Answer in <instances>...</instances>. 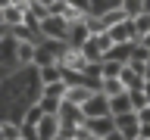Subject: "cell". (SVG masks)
<instances>
[{
  "mask_svg": "<svg viewBox=\"0 0 150 140\" xmlns=\"http://www.w3.org/2000/svg\"><path fill=\"white\" fill-rule=\"evenodd\" d=\"M81 115H84V121H91V118H106V115H112L110 97H106L103 90H94V97L81 106Z\"/></svg>",
  "mask_w": 150,
  "mask_h": 140,
  "instance_id": "1",
  "label": "cell"
},
{
  "mask_svg": "<svg viewBox=\"0 0 150 140\" xmlns=\"http://www.w3.org/2000/svg\"><path fill=\"white\" fill-rule=\"evenodd\" d=\"M106 34L112 37V44H138V28H134V19H125V22H119L116 28H110Z\"/></svg>",
  "mask_w": 150,
  "mask_h": 140,
  "instance_id": "2",
  "label": "cell"
},
{
  "mask_svg": "<svg viewBox=\"0 0 150 140\" xmlns=\"http://www.w3.org/2000/svg\"><path fill=\"white\" fill-rule=\"evenodd\" d=\"M38 140H56L63 137V121H59V115H44V121L35 128Z\"/></svg>",
  "mask_w": 150,
  "mask_h": 140,
  "instance_id": "3",
  "label": "cell"
},
{
  "mask_svg": "<svg viewBox=\"0 0 150 140\" xmlns=\"http://www.w3.org/2000/svg\"><path fill=\"white\" fill-rule=\"evenodd\" d=\"M116 131H119V134H125L128 140L141 137V118H138V112H125V115H116Z\"/></svg>",
  "mask_w": 150,
  "mask_h": 140,
  "instance_id": "4",
  "label": "cell"
},
{
  "mask_svg": "<svg viewBox=\"0 0 150 140\" xmlns=\"http://www.w3.org/2000/svg\"><path fill=\"white\" fill-rule=\"evenodd\" d=\"M38 31L47 37V41H53V37H66L69 34V25L63 22V16H47L41 25H38Z\"/></svg>",
  "mask_w": 150,
  "mask_h": 140,
  "instance_id": "5",
  "label": "cell"
},
{
  "mask_svg": "<svg viewBox=\"0 0 150 140\" xmlns=\"http://www.w3.org/2000/svg\"><path fill=\"white\" fill-rule=\"evenodd\" d=\"M91 97H94V90H91V87H88V84H69V93H66V103H69V106H78V109H81V106H84V103H88V100H91Z\"/></svg>",
  "mask_w": 150,
  "mask_h": 140,
  "instance_id": "6",
  "label": "cell"
},
{
  "mask_svg": "<svg viewBox=\"0 0 150 140\" xmlns=\"http://www.w3.org/2000/svg\"><path fill=\"white\" fill-rule=\"evenodd\" d=\"M38 78H41V87H47V84L66 81V72H63V65H59V62H53V65H44V69H38Z\"/></svg>",
  "mask_w": 150,
  "mask_h": 140,
  "instance_id": "7",
  "label": "cell"
},
{
  "mask_svg": "<svg viewBox=\"0 0 150 140\" xmlns=\"http://www.w3.org/2000/svg\"><path fill=\"white\" fill-rule=\"evenodd\" d=\"M66 93H69V84H66V81H56V84H47V87H41V100L66 103Z\"/></svg>",
  "mask_w": 150,
  "mask_h": 140,
  "instance_id": "8",
  "label": "cell"
},
{
  "mask_svg": "<svg viewBox=\"0 0 150 140\" xmlns=\"http://www.w3.org/2000/svg\"><path fill=\"white\" fill-rule=\"evenodd\" d=\"M88 131H91V134H97V137L112 134V131H116V115H106V118H91V121H88Z\"/></svg>",
  "mask_w": 150,
  "mask_h": 140,
  "instance_id": "9",
  "label": "cell"
},
{
  "mask_svg": "<svg viewBox=\"0 0 150 140\" xmlns=\"http://www.w3.org/2000/svg\"><path fill=\"white\" fill-rule=\"evenodd\" d=\"M100 90L112 100V97H122V93H128V87H125V81H122V78H103V81H100Z\"/></svg>",
  "mask_w": 150,
  "mask_h": 140,
  "instance_id": "10",
  "label": "cell"
},
{
  "mask_svg": "<svg viewBox=\"0 0 150 140\" xmlns=\"http://www.w3.org/2000/svg\"><path fill=\"white\" fill-rule=\"evenodd\" d=\"M25 137V128L22 125H16V121L3 118V125H0V140H22Z\"/></svg>",
  "mask_w": 150,
  "mask_h": 140,
  "instance_id": "11",
  "label": "cell"
},
{
  "mask_svg": "<svg viewBox=\"0 0 150 140\" xmlns=\"http://www.w3.org/2000/svg\"><path fill=\"white\" fill-rule=\"evenodd\" d=\"M112 115H125V112H134V103H131V93H122V97H112L110 100Z\"/></svg>",
  "mask_w": 150,
  "mask_h": 140,
  "instance_id": "12",
  "label": "cell"
},
{
  "mask_svg": "<svg viewBox=\"0 0 150 140\" xmlns=\"http://www.w3.org/2000/svg\"><path fill=\"white\" fill-rule=\"evenodd\" d=\"M35 53H38V44H25V41H19V47H16V59H19L22 65L35 62Z\"/></svg>",
  "mask_w": 150,
  "mask_h": 140,
  "instance_id": "13",
  "label": "cell"
},
{
  "mask_svg": "<svg viewBox=\"0 0 150 140\" xmlns=\"http://www.w3.org/2000/svg\"><path fill=\"white\" fill-rule=\"evenodd\" d=\"M122 69H125L122 62L103 59V62H100V81H103V78H122Z\"/></svg>",
  "mask_w": 150,
  "mask_h": 140,
  "instance_id": "14",
  "label": "cell"
},
{
  "mask_svg": "<svg viewBox=\"0 0 150 140\" xmlns=\"http://www.w3.org/2000/svg\"><path fill=\"white\" fill-rule=\"evenodd\" d=\"M119 6H122V13L128 19H138L144 13V0H119Z\"/></svg>",
  "mask_w": 150,
  "mask_h": 140,
  "instance_id": "15",
  "label": "cell"
},
{
  "mask_svg": "<svg viewBox=\"0 0 150 140\" xmlns=\"http://www.w3.org/2000/svg\"><path fill=\"white\" fill-rule=\"evenodd\" d=\"M100 16H103V25H106V31H110V28H116L119 22H125V19H128L125 13H122V6L110 9V13H100Z\"/></svg>",
  "mask_w": 150,
  "mask_h": 140,
  "instance_id": "16",
  "label": "cell"
},
{
  "mask_svg": "<svg viewBox=\"0 0 150 140\" xmlns=\"http://www.w3.org/2000/svg\"><path fill=\"white\" fill-rule=\"evenodd\" d=\"M44 115H47V112L41 109V106H31V109L25 112V125H22V128H31V131H35L38 125H41V121H44Z\"/></svg>",
  "mask_w": 150,
  "mask_h": 140,
  "instance_id": "17",
  "label": "cell"
},
{
  "mask_svg": "<svg viewBox=\"0 0 150 140\" xmlns=\"http://www.w3.org/2000/svg\"><path fill=\"white\" fill-rule=\"evenodd\" d=\"M134 28H138V37L150 34V13H141V16L134 19Z\"/></svg>",
  "mask_w": 150,
  "mask_h": 140,
  "instance_id": "18",
  "label": "cell"
},
{
  "mask_svg": "<svg viewBox=\"0 0 150 140\" xmlns=\"http://www.w3.org/2000/svg\"><path fill=\"white\" fill-rule=\"evenodd\" d=\"M128 93H131V103H134V112H141V109H147V106H150L144 90H128Z\"/></svg>",
  "mask_w": 150,
  "mask_h": 140,
  "instance_id": "19",
  "label": "cell"
},
{
  "mask_svg": "<svg viewBox=\"0 0 150 140\" xmlns=\"http://www.w3.org/2000/svg\"><path fill=\"white\" fill-rule=\"evenodd\" d=\"M72 9H78V13H84V16H91L94 9H91V0H66Z\"/></svg>",
  "mask_w": 150,
  "mask_h": 140,
  "instance_id": "20",
  "label": "cell"
},
{
  "mask_svg": "<svg viewBox=\"0 0 150 140\" xmlns=\"http://www.w3.org/2000/svg\"><path fill=\"white\" fill-rule=\"evenodd\" d=\"M138 118H141V125H150V106H147V109H141V112H138Z\"/></svg>",
  "mask_w": 150,
  "mask_h": 140,
  "instance_id": "21",
  "label": "cell"
},
{
  "mask_svg": "<svg viewBox=\"0 0 150 140\" xmlns=\"http://www.w3.org/2000/svg\"><path fill=\"white\" fill-rule=\"evenodd\" d=\"M103 140H128V137H125V134H119V131H112V134H106Z\"/></svg>",
  "mask_w": 150,
  "mask_h": 140,
  "instance_id": "22",
  "label": "cell"
},
{
  "mask_svg": "<svg viewBox=\"0 0 150 140\" xmlns=\"http://www.w3.org/2000/svg\"><path fill=\"white\" fill-rule=\"evenodd\" d=\"M141 137H144V140H150V125H141Z\"/></svg>",
  "mask_w": 150,
  "mask_h": 140,
  "instance_id": "23",
  "label": "cell"
},
{
  "mask_svg": "<svg viewBox=\"0 0 150 140\" xmlns=\"http://www.w3.org/2000/svg\"><path fill=\"white\" fill-rule=\"evenodd\" d=\"M138 44H144V47H147V50H150V34H144V37H141V41H138Z\"/></svg>",
  "mask_w": 150,
  "mask_h": 140,
  "instance_id": "24",
  "label": "cell"
},
{
  "mask_svg": "<svg viewBox=\"0 0 150 140\" xmlns=\"http://www.w3.org/2000/svg\"><path fill=\"white\" fill-rule=\"evenodd\" d=\"M144 13H150V0H144Z\"/></svg>",
  "mask_w": 150,
  "mask_h": 140,
  "instance_id": "25",
  "label": "cell"
},
{
  "mask_svg": "<svg viewBox=\"0 0 150 140\" xmlns=\"http://www.w3.org/2000/svg\"><path fill=\"white\" fill-rule=\"evenodd\" d=\"M134 140H144V137H134Z\"/></svg>",
  "mask_w": 150,
  "mask_h": 140,
  "instance_id": "26",
  "label": "cell"
}]
</instances>
